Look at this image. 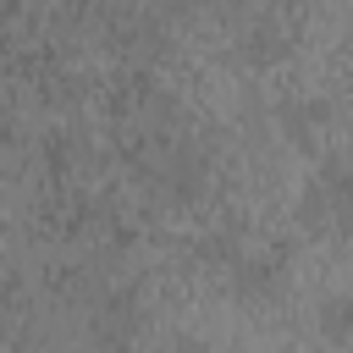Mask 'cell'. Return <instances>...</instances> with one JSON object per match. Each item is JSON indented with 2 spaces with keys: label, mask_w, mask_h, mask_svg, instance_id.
Instances as JSON below:
<instances>
[{
  "label": "cell",
  "mask_w": 353,
  "mask_h": 353,
  "mask_svg": "<svg viewBox=\"0 0 353 353\" xmlns=\"http://www.w3.org/2000/svg\"><path fill=\"white\" fill-rule=\"evenodd\" d=\"M298 226L314 232V237H353V149H336L303 182Z\"/></svg>",
  "instance_id": "obj_1"
},
{
  "label": "cell",
  "mask_w": 353,
  "mask_h": 353,
  "mask_svg": "<svg viewBox=\"0 0 353 353\" xmlns=\"http://www.w3.org/2000/svg\"><path fill=\"white\" fill-rule=\"evenodd\" d=\"M298 11L303 6H287V0H254L237 28V55L248 66H281L298 44Z\"/></svg>",
  "instance_id": "obj_2"
},
{
  "label": "cell",
  "mask_w": 353,
  "mask_h": 353,
  "mask_svg": "<svg viewBox=\"0 0 353 353\" xmlns=\"http://www.w3.org/2000/svg\"><path fill=\"white\" fill-rule=\"evenodd\" d=\"M292 281V248L281 237H265V243H243V254L232 259L226 270V287L243 298V303H276Z\"/></svg>",
  "instance_id": "obj_3"
},
{
  "label": "cell",
  "mask_w": 353,
  "mask_h": 353,
  "mask_svg": "<svg viewBox=\"0 0 353 353\" xmlns=\"http://www.w3.org/2000/svg\"><path fill=\"white\" fill-rule=\"evenodd\" d=\"M149 176H154V188H160L165 199L188 204V199H199L204 182H210V154H204L193 138H160V143H154V160H149Z\"/></svg>",
  "instance_id": "obj_4"
},
{
  "label": "cell",
  "mask_w": 353,
  "mask_h": 353,
  "mask_svg": "<svg viewBox=\"0 0 353 353\" xmlns=\"http://www.w3.org/2000/svg\"><path fill=\"white\" fill-rule=\"evenodd\" d=\"M88 336H94V353H132L138 336H143V303L132 287H116L94 303L88 314Z\"/></svg>",
  "instance_id": "obj_5"
},
{
  "label": "cell",
  "mask_w": 353,
  "mask_h": 353,
  "mask_svg": "<svg viewBox=\"0 0 353 353\" xmlns=\"http://www.w3.org/2000/svg\"><path fill=\"white\" fill-rule=\"evenodd\" d=\"M276 127H281L287 143L314 149V143H325V132L336 127V110H331L325 94H287V99L276 105Z\"/></svg>",
  "instance_id": "obj_6"
},
{
  "label": "cell",
  "mask_w": 353,
  "mask_h": 353,
  "mask_svg": "<svg viewBox=\"0 0 353 353\" xmlns=\"http://www.w3.org/2000/svg\"><path fill=\"white\" fill-rule=\"evenodd\" d=\"M314 325H320V336H325L331 347H353V287L325 292L320 309H314Z\"/></svg>",
  "instance_id": "obj_7"
},
{
  "label": "cell",
  "mask_w": 353,
  "mask_h": 353,
  "mask_svg": "<svg viewBox=\"0 0 353 353\" xmlns=\"http://www.w3.org/2000/svg\"><path fill=\"white\" fill-rule=\"evenodd\" d=\"M243 243H248V237H243V226H237V221H226V226H210V232L199 237V248H193V254H199V265H204V270L226 276V270H232V259L243 254Z\"/></svg>",
  "instance_id": "obj_8"
},
{
  "label": "cell",
  "mask_w": 353,
  "mask_h": 353,
  "mask_svg": "<svg viewBox=\"0 0 353 353\" xmlns=\"http://www.w3.org/2000/svg\"><path fill=\"white\" fill-rule=\"evenodd\" d=\"M160 353H215V347H210L204 336H193V331H176V336H171Z\"/></svg>",
  "instance_id": "obj_9"
},
{
  "label": "cell",
  "mask_w": 353,
  "mask_h": 353,
  "mask_svg": "<svg viewBox=\"0 0 353 353\" xmlns=\"http://www.w3.org/2000/svg\"><path fill=\"white\" fill-rule=\"evenodd\" d=\"M347 88H353V72H347Z\"/></svg>",
  "instance_id": "obj_10"
}]
</instances>
